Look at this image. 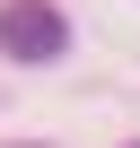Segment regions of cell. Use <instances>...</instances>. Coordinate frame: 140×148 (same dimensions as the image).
Here are the masks:
<instances>
[{"mask_svg": "<svg viewBox=\"0 0 140 148\" xmlns=\"http://www.w3.org/2000/svg\"><path fill=\"white\" fill-rule=\"evenodd\" d=\"M18 148H35V139H18Z\"/></svg>", "mask_w": 140, "mask_h": 148, "instance_id": "cell-2", "label": "cell"}, {"mask_svg": "<svg viewBox=\"0 0 140 148\" xmlns=\"http://www.w3.org/2000/svg\"><path fill=\"white\" fill-rule=\"evenodd\" d=\"M131 148H140V139H131Z\"/></svg>", "mask_w": 140, "mask_h": 148, "instance_id": "cell-3", "label": "cell"}, {"mask_svg": "<svg viewBox=\"0 0 140 148\" xmlns=\"http://www.w3.org/2000/svg\"><path fill=\"white\" fill-rule=\"evenodd\" d=\"M61 44H70V26H61L53 0H9L0 9V52L9 61H53Z\"/></svg>", "mask_w": 140, "mask_h": 148, "instance_id": "cell-1", "label": "cell"}]
</instances>
